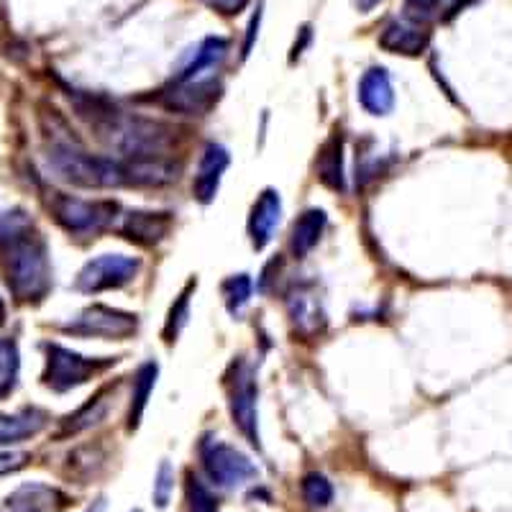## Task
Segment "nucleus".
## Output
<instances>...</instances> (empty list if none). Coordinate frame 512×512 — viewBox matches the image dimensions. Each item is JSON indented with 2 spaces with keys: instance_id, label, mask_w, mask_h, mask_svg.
I'll list each match as a JSON object with an SVG mask.
<instances>
[{
  "instance_id": "f257e3e1",
  "label": "nucleus",
  "mask_w": 512,
  "mask_h": 512,
  "mask_svg": "<svg viewBox=\"0 0 512 512\" xmlns=\"http://www.w3.org/2000/svg\"><path fill=\"white\" fill-rule=\"evenodd\" d=\"M0 262L13 297L21 303H39L52 287L47 241L31 228L24 213L0 218Z\"/></svg>"
},
{
  "instance_id": "f03ea898",
  "label": "nucleus",
  "mask_w": 512,
  "mask_h": 512,
  "mask_svg": "<svg viewBox=\"0 0 512 512\" xmlns=\"http://www.w3.org/2000/svg\"><path fill=\"white\" fill-rule=\"evenodd\" d=\"M75 108L82 121L93 128V134L105 146L126 154V159L167 157V149L175 141V128L118 111L116 105L93 95H75Z\"/></svg>"
},
{
  "instance_id": "7ed1b4c3",
  "label": "nucleus",
  "mask_w": 512,
  "mask_h": 512,
  "mask_svg": "<svg viewBox=\"0 0 512 512\" xmlns=\"http://www.w3.org/2000/svg\"><path fill=\"white\" fill-rule=\"evenodd\" d=\"M47 164L59 180L85 187V190L131 187L126 159L98 157V154L85 152L75 141H52L47 149Z\"/></svg>"
},
{
  "instance_id": "20e7f679",
  "label": "nucleus",
  "mask_w": 512,
  "mask_h": 512,
  "mask_svg": "<svg viewBox=\"0 0 512 512\" xmlns=\"http://www.w3.org/2000/svg\"><path fill=\"white\" fill-rule=\"evenodd\" d=\"M49 210H52L54 221L72 236H95L116 221L118 203L82 200L64 195V192H54V198L49 200Z\"/></svg>"
},
{
  "instance_id": "39448f33",
  "label": "nucleus",
  "mask_w": 512,
  "mask_h": 512,
  "mask_svg": "<svg viewBox=\"0 0 512 512\" xmlns=\"http://www.w3.org/2000/svg\"><path fill=\"white\" fill-rule=\"evenodd\" d=\"M200 461H203L205 474L210 482L221 489H239L259 477V469L246 454L231 443H223L218 438H203L200 441Z\"/></svg>"
},
{
  "instance_id": "423d86ee",
  "label": "nucleus",
  "mask_w": 512,
  "mask_h": 512,
  "mask_svg": "<svg viewBox=\"0 0 512 512\" xmlns=\"http://www.w3.org/2000/svg\"><path fill=\"white\" fill-rule=\"evenodd\" d=\"M228 410H231L233 425L239 428L241 436L259 448V420H256V379L251 367L244 359H236L226 372Z\"/></svg>"
},
{
  "instance_id": "0eeeda50",
  "label": "nucleus",
  "mask_w": 512,
  "mask_h": 512,
  "mask_svg": "<svg viewBox=\"0 0 512 512\" xmlns=\"http://www.w3.org/2000/svg\"><path fill=\"white\" fill-rule=\"evenodd\" d=\"M47 372H44V384L52 387L54 392H67L72 387H80L88 379H93V374L103 372L105 367H111L113 359L95 361L85 359V356L75 354V351L64 349L59 344L47 346Z\"/></svg>"
},
{
  "instance_id": "6e6552de",
  "label": "nucleus",
  "mask_w": 512,
  "mask_h": 512,
  "mask_svg": "<svg viewBox=\"0 0 512 512\" xmlns=\"http://www.w3.org/2000/svg\"><path fill=\"white\" fill-rule=\"evenodd\" d=\"M139 269L141 262L134 259V256L103 254L80 269L75 287L80 292H88V295L105 290H118V287H126L128 282H134Z\"/></svg>"
},
{
  "instance_id": "1a4fd4ad",
  "label": "nucleus",
  "mask_w": 512,
  "mask_h": 512,
  "mask_svg": "<svg viewBox=\"0 0 512 512\" xmlns=\"http://www.w3.org/2000/svg\"><path fill=\"white\" fill-rule=\"evenodd\" d=\"M64 331L82 338H128L139 331V318L123 310H113L108 305H93L77 313L64 326Z\"/></svg>"
},
{
  "instance_id": "9d476101",
  "label": "nucleus",
  "mask_w": 512,
  "mask_h": 512,
  "mask_svg": "<svg viewBox=\"0 0 512 512\" xmlns=\"http://www.w3.org/2000/svg\"><path fill=\"white\" fill-rule=\"evenodd\" d=\"M221 98V82L216 77H203V80L172 82V88L159 93V103L167 111L185 113V116H203Z\"/></svg>"
},
{
  "instance_id": "9b49d317",
  "label": "nucleus",
  "mask_w": 512,
  "mask_h": 512,
  "mask_svg": "<svg viewBox=\"0 0 512 512\" xmlns=\"http://www.w3.org/2000/svg\"><path fill=\"white\" fill-rule=\"evenodd\" d=\"M431 44V34L425 29V24L410 21V18H395L384 26L379 34V47L390 54H405V57H418Z\"/></svg>"
},
{
  "instance_id": "f8f14e48",
  "label": "nucleus",
  "mask_w": 512,
  "mask_h": 512,
  "mask_svg": "<svg viewBox=\"0 0 512 512\" xmlns=\"http://www.w3.org/2000/svg\"><path fill=\"white\" fill-rule=\"evenodd\" d=\"M287 310L300 336H315L326 328V310L313 285H300L287 295Z\"/></svg>"
},
{
  "instance_id": "ddd939ff",
  "label": "nucleus",
  "mask_w": 512,
  "mask_h": 512,
  "mask_svg": "<svg viewBox=\"0 0 512 512\" xmlns=\"http://www.w3.org/2000/svg\"><path fill=\"white\" fill-rule=\"evenodd\" d=\"M6 505L16 512H62L72 505V500L52 484L26 482L13 489Z\"/></svg>"
},
{
  "instance_id": "4468645a",
  "label": "nucleus",
  "mask_w": 512,
  "mask_h": 512,
  "mask_svg": "<svg viewBox=\"0 0 512 512\" xmlns=\"http://www.w3.org/2000/svg\"><path fill=\"white\" fill-rule=\"evenodd\" d=\"M228 162H231V157H228V152L221 144H208L203 149V157H200L198 164V175H195V182H192V192H195V198L203 205L216 200L223 172L228 169Z\"/></svg>"
},
{
  "instance_id": "2eb2a0df",
  "label": "nucleus",
  "mask_w": 512,
  "mask_h": 512,
  "mask_svg": "<svg viewBox=\"0 0 512 512\" xmlns=\"http://www.w3.org/2000/svg\"><path fill=\"white\" fill-rule=\"evenodd\" d=\"M172 228V216L169 213H149V210H131L121 223V236L131 244L139 246H157L159 241L167 239Z\"/></svg>"
},
{
  "instance_id": "dca6fc26",
  "label": "nucleus",
  "mask_w": 512,
  "mask_h": 512,
  "mask_svg": "<svg viewBox=\"0 0 512 512\" xmlns=\"http://www.w3.org/2000/svg\"><path fill=\"white\" fill-rule=\"evenodd\" d=\"M280 216H282V200L280 192L277 190H264L259 195V200L251 208V218H249V236H251V246L256 251H262L264 246L272 241L274 231L280 226Z\"/></svg>"
},
{
  "instance_id": "f3484780",
  "label": "nucleus",
  "mask_w": 512,
  "mask_h": 512,
  "mask_svg": "<svg viewBox=\"0 0 512 512\" xmlns=\"http://www.w3.org/2000/svg\"><path fill=\"white\" fill-rule=\"evenodd\" d=\"M359 103L372 116H387L395 105V90H392L390 75L384 67H369L359 82Z\"/></svg>"
},
{
  "instance_id": "a211bd4d",
  "label": "nucleus",
  "mask_w": 512,
  "mask_h": 512,
  "mask_svg": "<svg viewBox=\"0 0 512 512\" xmlns=\"http://www.w3.org/2000/svg\"><path fill=\"white\" fill-rule=\"evenodd\" d=\"M226 54H228V41L221 39V36H208V39L195 49L190 62L182 67V72L175 77V82H190V80H203V77H210V70L221 67Z\"/></svg>"
},
{
  "instance_id": "6ab92c4d",
  "label": "nucleus",
  "mask_w": 512,
  "mask_h": 512,
  "mask_svg": "<svg viewBox=\"0 0 512 512\" xmlns=\"http://www.w3.org/2000/svg\"><path fill=\"white\" fill-rule=\"evenodd\" d=\"M315 167H318V177L323 185L336 192L344 190V136H341V131H333L331 139L323 144Z\"/></svg>"
},
{
  "instance_id": "aec40b11",
  "label": "nucleus",
  "mask_w": 512,
  "mask_h": 512,
  "mask_svg": "<svg viewBox=\"0 0 512 512\" xmlns=\"http://www.w3.org/2000/svg\"><path fill=\"white\" fill-rule=\"evenodd\" d=\"M326 223L328 218L320 208L305 210L303 216L295 221V226H292V236H290L292 256H297V259L308 256L310 251H313V246L320 241L323 231H326Z\"/></svg>"
},
{
  "instance_id": "412c9836",
  "label": "nucleus",
  "mask_w": 512,
  "mask_h": 512,
  "mask_svg": "<svg viewBox=\"0 0 512 512\" xmlns=\"http://www.w3.org/2000/svg\"><path fill=\"white\" fill-rule=\"evenodd\" d=\"M44 425H47V413H41V410L0 415V446H11V443L34 438L36 433L44 431Z\"/></svg>"
},
{
  "instance_id": "4be33fe9",
  "label": "nucleus",
  "mask_w": 512,
  "mask_h": 512,
  "mask_svg": "<svg viewBox=\"0 0 512 512\" xmlns=\"http://www.w3.org/2000/svg\"><path fill=\"white\" fill-rule=\"evenodd\" d=\"M157 374L159 367L154 361H146L144 367L136 372L134 392H131V410H128V428H131V431L139 428L141 418H144L146 402H149V395H152L154 384H157Z\"/></svg>"
},
{
  "instance_id": "5701e85b",
  "label": "nucleus",
  "mask_w": 512,
  "mask_h": 512,
  "mask_svg": "<svg viewBox=\"0 0 512 512\" xmlns=\"http://www.w3.org/2000/svg\"><path fill=\"white\" fill-rule=\"evenodd\" d=\"M18 369H21V359H18L16 341L0 338V400L16 390Z\"/></svg>"
},
{
  "instance_id": "b1692460",
  "label": "nucleus",
  "mask_w": 512,
  "mask_h": 512,
  "mask_svg": "<svg viewBox=\"0 0 512 512\" xmlns=\"http://www.w3.org/2000/svg\"><path fill=\"white\" fill-rule=\"evenodd\" d=\"M105 413H108V400H105L103 395L95 397V400H90L85 408H80L75 415H70V418L64 420L62 436L88 431V428H93V425H98L100 420L105 418Z\"/></svg>"
},
{
  "instance_id": "393cba45",
  "label": "nucleus",
  "mask_w": 512,
  "mask_h": 512,
  "mask_svg": "<svg viewBox=\"0 0 512 512\" xmlns=\"http://www.w3.org/2000/svg\"><path fill=\"white\" fill-rule=\"evenodd\" d=\"M195 285H198L195 280L187 282L185 290L177 295L175 305H172V310H169L167 326H164V341H167V344H175L177 336H180L182 328H185L187 315H190V295H192V290H195Z\"/></svg>"
},
{
  "instance_id": "a878e982",
  "label": "nucleus",
  "mask_w": 512,
  "mask_h": 512,
  "mask_svg": "<svg viewBox=\"0 0 512 512\" xmlns=\"http://www.w3.org/2000/svg\"><path fill=\"white\" fill-rule=\"evenodd\" d=\"M221 295H223V303H226L228 313L239 315L241 310L249 305V297H251L249 274H233V277H228V280L221 285Z\"/></svg>"
},
{
  "instance_id": "bb28decb",
  "label": "nucleus",
  "mask_w": 512,
  "mask_h": 512,
  "mask_svg": "<svg viewBox=\"0 0 512 512\" xmlns=\"http://www.w3.org/2000/svg\"><path fill=\"white\" fill-rule=\"evenodd\" d=\"M303 500L310 507H328L333 502V487L323 474H305L303 479Z\"/></svg>"
},
{
  "instance_id": "cd10ccee",
  "label": "nucleus",
  "mask_w": 512,
  "mask_h": 512,
  "mask_svg": "<svg viewBox=\"0 0 512 512\" xmlns=\"http://www.w3.org/2000/svg\"><path fill=\"white\" fill-rule=\"evenodd\" d=\"M187 507L190 512H218L216 497L210 495V489L192 474L187 479Z\"/></svg>"
},
{
  "instance_id": "c85d7f7f",
  "label": "nucleus",
  "mask_w": 512,
  "mask_h": 512,
  "mask_svg": "<svg viewBox=\"0 0 512 512\" xmlns=\"http://www.w3.org/2000/svg\"><path fill=\"white\" fill-rule=\"evenodd\" d=\"M172 492H175V469H172L169 461H162L157 477H154V502H157L159 510H164L169 505Z\"/></svg>"
},
{
  "instance_id": "c756f323",
  "label": "nucleus",
  "mask_w": 512,
  "mask_h": 512,
  "mask_svg": "<svg viewBox=\"0 0 512 512\" xmlns=\"http://www.w3.org/2000/svg\"><path fill=\"white\" fill-rule=\"evenodd\" d=\"M438 3L441 0H405V18L425 24V21H431L436 16Z\"/></svg>"
},
{
  "instance_id": "7c9ffc66",
  "label": "nucleus",
  "mask_w": 512,
  "mask_h": 512,
  "mask_svg": "<svg viewBox=\"0 0 512 512\" xmlns=\"http://www.w3.org/2000/svg\"><path fill=\"white\" fill-rule=\"evenodd\" d=\"M26 461H29V454L3 451V454H0V477H6V474H11V472H18V469H24Z\"/></svg>"
},
{
  "instance_id": "2f4dec72",
  "label": "nucleus",
  "mask_w": 512,
  "mask_h": 512,
  "mask_svg": "<svg viewBox=\"0 0 512 512\" xmlns=\"http://www.w3.org/2000/svg\"><path fill=\"white\" fill-rule=\"evenodd\" d=\"M200 3H205L213 11L223 13V16H233V13L244 11L249 0H200Z\"/></svg>"
},
{
  "instance_id": "473e14b6",
  "label": "nucleus",
  "mask_w": 512,
  "mask_h": 512,
  "mask_svg": "<svg viewBox=\"0 0 512 512\" xmlns=\"http://www.w3.org/2000/svg\"><path fill=\"white\" fill-rule=\"evenodd\" d=\"M259 18H262V13L256 11V16L251 18V24H249V36H246V44H244V59L249 57V52H251V44H254V39H256V29H259Z\"/></svg>"
},
{
  "instance_id": "72a5a7b5",
  "label": "nucleus",
  "mask_w": 512,
  "mask_h": 512,
  "mask_svg": "<svg viewBox=\"0 0 512 512\" xmlns=\"http://www.w3.org/2000/svg\"><path fill=\"white\" fill-rule=\"evenodd\" d=\"M472 3H477V0H456L454 6H451V11H448V16H446V18H454V16H459V13L464 11L466 6H472Z\"/></svg>"
},
{
  "instance_id": "f704fd0d",
  "label": "nucleus",
  "mask_w": 512,
  "mask_h": 512,
  "mask_svg": "<svg viewBox=\"0 0 512 512\" xmlns=\"http://www.w3.org/2000/svg\"><path fill=\"white\" fill-rule=\"evenodd\" d=\"M308 39H310V29H308V26H305V29H303V41H295V49H292V59L303 54V47H305V44H308Z\"/></svg>"
},
{
  "instance_id": "c9c22d12",
  "label": "nucleus",
  "mask_w": 512,
  "mask_h": 512,
  "mask_svg": "<svg viewBox=\"0 0 512 512\" xmlns=\"http://www.w3.org/2000/svg\"><path fill=\"white\" fill-rule=\"evenodd\" d=\"M379 3H382V0H356V6H359V11H364V13H369V11H372V8H377Z\"/></svg>"
},
{
  "instance_id": "e433bc0d",
  "label": "nucleus",
  "mask_w": 512,
  "mask_h": 512,
  "mask_svg": "<svg viewBox=\"0 0 512 512\" xmlns=\"http://www.w3.org/2000/svg\"><path fill=\"white\" fill-rule=\"evenodd\" d=\"M6 323V305H3V300H0V326Z\"/></svg>"
},
{
  "instance_id": "4c0bfd02",
  "label": "nucleus",
  "mask_w": 512,
  "mask_h": 512,
  "mask_svg": "<svg viewBox=\"0 0 512 512\" xmlns=\"http://www.w3.org/2000/svg\"><path fill=\"white\" fill-rule=\"evenodd\" d=\"M136 512H139V510H136Z\"/></svg>"
}]
</instances>
